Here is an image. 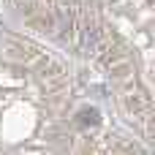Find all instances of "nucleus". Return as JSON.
Masks as SVG:
<instances>
[{
  "instance_id": "1",
  "label": "nucleus",
  "mask_w": 155,
  "mask_h": 155,
  "mask_svg": "<svg viewBox=\"0 0 155 155\" xmlns=\"http://www.w3.org/2000/svg\"><path fill=\"white\" fill-rule=\"evenodd\" d=\"M68 74L0 33V155H136L98 106H76Z\"/></svg>"
}]
</instances>
